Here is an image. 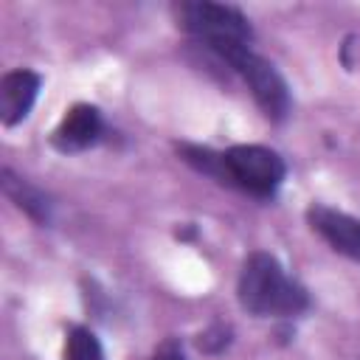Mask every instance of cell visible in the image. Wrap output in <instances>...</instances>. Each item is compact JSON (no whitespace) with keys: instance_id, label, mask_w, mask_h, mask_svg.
Instances as JSON below:
<instances>
[{"instance_id":"obj_10","label":"cell","mask_w":360,"mask_h":360,"mask_svg":"<svg viewBox=\"0 0 360 360\" xmlns=\"http://www.w3.org/2000/svg\"><path fill=\"white\" fill-rule=\"evenodd\" d=\"M149 360H186V354H183V349H180L177 340H163Z\"/></svg>"},{"instance_id":"obj_4","label":"cell","mask_w":360,"mask_h":360,"mask_svg":"<svg viewBox=\"0 0 360 360\" xmlns=\"http://www.w3.org/2000/svg\"><path fill=\"white\" fill-rule=\"evenodd\" d=\"M228 68H233L245 84L250 87L256 104L262 107V112L270 121H281L290 112V90L287 82L281 79V73L276 70L273 62H267L264 56H259L253 48H245L239 53H233L228 59Z\"/></svg>"},{"instance_id":"obj_5","label":"cell","mask_w":360,"mask_h":360,"mask_svg":"<svg viewBox=\"0 0 360 360\" xmlns=\"http://www.w3.org/2000/svg\"><path fill=\"white\" fill-rule=\"evenodd\" d=\"M307 222L315 233H321L338 253L360 262V219L329 208V205H309Z\"/></svg>"},{"instance_id":"obj_8","label":"cell","mask_w":360,"mask_h":360,"mask_svg":"<svg viewBox=\"0 0 360 360\" xmlns=\"http://www.w3.org/2000/svg\"><path fill=\"white\" fill-rule=\"evenodd\" d=\"M0 183H3V191H6V197L20 208V211H25L34 222H51V200L37 188V186H31L28 180H22V177H17L11 169H3L0 172Z\"/></svg>"},{"instance_id":"obj_2","label":"cell","mask_w":360,"mask_h":360,"mask_svg":"<svg viewBox=\"0 0 360 360\" xmlns=\"http://www.w3.org/2000/svg\"><path fill=\"white\" fill-rule=\"evenodd\" d=\"M177 25L194 37L202 48L217 53L222 62H228L233 53L250 48L253 28L248 17L225 3H208V0H188L174 6Z\"/></svg>"},{"instance_id":"obj_6","label":"cell","mask_w":360,"mask_h":360,"mask_svg":"<svg viewBox=\"0 0 360 360\" xmlns=\"http://www.w3.org/2000/svg\"><path fill=\"white\" fill-rule=\"evenodd\" d=\"M101 132H104L101 112L93 104H73L53 129L51 143L59 152H84L101 138Z\"/></svg>"},{"instance_id":"obj_9","label":"cell","mask_w":360,"mask_h":360,"mask_svg":"<svg viewBox=\"0 0 360 360\" xmlns=\"http://www.w3.org/2000/svg\"><path fill=\"white\" fill-rule=\"evenodd\" d=\"M65 360H104L96 332L87 326H70L65 338Z\"/></svg>"},{"instance_id":"obj_3","label":"cell","mask_w":360,"mask_h":360,"mask_svg":"<svg viewBox=\"0 0 360 360\" xmlns=\"http://www.w3.org/2000/svg\"><path fill=\"white\" fill-rule=\"evenodd\" d=\"M225 183L253 197H273L284 180V160L278 152L259 143H236L222 152Z\"/></svg>"},{"instance_id":"obj_7","label":"cell","mask_w":360,"mask_h":360,"mask_svg":"<svg viewBox=\"0 0 360 360\" xmlns=\"http://www.w3.org/2000/svg\"><path fill=\"white\" fill-rule=\"evenodd\" d=\"M39 73L28 70V68H17V70H8L0 82V121L6 127H14L20 124L34 101H37V93H39Z\"/></svg>"},{"instance_id":"obj_1","label":"cell","mask_w":360,"mask_h":360,"mask_svg":"<svg viewBox=\"0 0 360 360\" xmlns=\"http://www.w3.org/2000/svg\"><path fill=\"white\" fill-rule=\"evenodd\" d=\"M236 295L250 315H298L307 309V290L292 281L276 256L256 250L245 259Z\"/></svg>"}]
</instances>
